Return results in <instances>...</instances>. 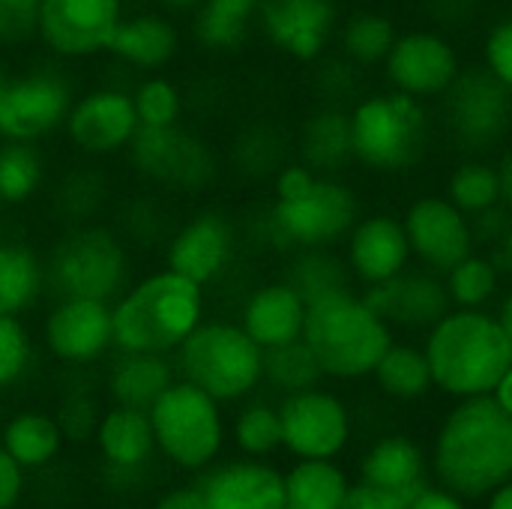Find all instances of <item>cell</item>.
<instances>
[{"label":"cell","instance_id":"obj_23","mask_svg":"<svg viewBox=\"0 0 512 509\" xmlns=\"http://www.w3.org/2000/svg\"><path fill=\"white\" fill-rule=\"evenodd\" d=\"M183 48V33L174 15L150 6V9H129L120 21L108 57L135 75L165 72Z\"/></svg>","mask_w":512,"mask_h":509},{"label":"cell","instance_id":"obj_3","mask_svg":"<svg viewBox=\"0 0 512 509\" xmlns=\"http://www.w3.org/2000/svg\"><path fill=\"white\" fill-rule=\"evenodd\" d=\"M435 390L453 399L492 396L512 366V342L489 309H450L426 330Z\"/></svg>","mask_w":512,"mask_h":509},{"label":"cell","instance_id":"obj_4","mask_svg":"<svg viewBox=\"0 0 512 509\" xmlns=\"http://www.w3.org/2000/svg\"><path fill=\"white\" fill-rule=\"evenodd\" d=\"M303 342L315 354L324 378L360 381L396 342V327L381 318L360 291H339L309 303Z\"/></svg>","mask_w":512,"mask_h":509},{"label":"cell","instance_id":"obj_18","mask_svg":"<svg viewBox=\"0 0 512 509\" xmlns=\"http://www.w3.org/2000/svg\"><path fill=\"white\" fill-rule=\"evenodd\" d=\"M279 420L282 450L294 459H336L351 441L348 405L321 384L285 396L279 402Z\"/></svg>","mask_w":512,"mask_h":509},{"label":"cell","instance_id":"obj_50","mask_svg":"<svg viewBox=\"0 0 512 509\" xmlns=\"http://www.w3.org/2000/svg\"><path fill=\"white\" fill-rule=\"evenodd\" d=\"M27 495V471L0 444V509H18Z\"/></svg>","mask_w":512,"mask_h":509},{"label":"cell","instance_id":"obj_53","mask_svg":"<svg viewBox=\"0 0 512 509\" xmlns=\"http://www.w3.org/2000/svg\"><path fill=\"white\" fill-rule=\"evenodd\" d=\"M408 509H468V501L444 486H426L408 501Z\"/></svg>","mask_w":512,"mask_h":509},{"label":"cell","instance_id":"obj_38","mask_svg":"<svg viewBox=\"0 0 512 509\" xmlns=\"http://www.w3.org/2000/svg\"><path fill=\"white\" fill-rule=\"evenodd\" d=\"M285 279L303 294L306 303H315L321 297H330V294L354 288V276L348 270V261L333 255V249H303V252H294Z\"/></svg>","mask_w":512,"mask_h":509},{"label":"cell","instance_id":"obj_34","mask_svg":"<svg viewBox=\"0 0 512 509\" xmlns=\"http://www.w3.org/2000/svg\"><path fill=\"white\" fill-rule=\"evenodd\" d=\"M348 477L333 459H297L285 474V509H342Z\"/></svg>","mask_w":512,"mask_h":509},{"label":"cell","instance_id":"obj_45","mask_svg":"<svg viewBox=\"0 0 512 509\" xmlns=\"http://www.w3.org/2000/svg\"><path fill=\"white\" fill-rule=\"evenodd\" d=\"M36 363V339L24 318L0 315V393L18 387Z\"/></svg>","mask_w":512,"mask_h":509},{"label":"cell","instance_id":"obj_8","mask_svg":"<svg viewBox=\"0 0 512 509\" xmlns=\"http://www.w3.org/2000/svg\"><path fill=\"white\" fill-rule=\"evenodd\" d=\"M45 258L54 297H90L114 303L135 279L132 246L114 225L102 222L66 228Z\"/></svg>","mask_w":512,"mask_h":509},{"label":"cell","instance_id":"obj_2","mask_svg":"<svg viewBox=\"0 0 512 509\" xmlns=\"http://www.w3.org/2000/svg\"><path fill=\"white\" fill-rule=\"evenodd\" d=\"M111 315L117 351L174 357L207 318V288L162 264L135 276L111 303Z\"/></svg>","mask_w":512,"mask_h":509},{"label":"cell","instance_id":"obj_13","mask_svg":"<svg viewBox=\"0 0 512 509\" xmlns=\"http://www.w3.org/2000/svg\"><path fill=\"white\" fill-rule=\"evenodd\" d=\"M126 12V0H39L33 36L54 60L84 63L108 54Z\"/></svg>","mask_w":512,"mask_h":509},{"label":"cell","instance_id":"obj_60","mask_svg":"<svg viewBox=\"0 0 512 509\" xmlns=\"http://www.w3.org/2000/svg\"><path fill=\"white\" fill-rule=\"evenodd\" d=\"M498 252H501L504 264H507V267H512V219H510V228H507V237H504V243L498 246Z\"/></svg>","mask_w":512,"mask_h":509},{"label":"cell","instance_id":"obj_55","mask_svg":"<svg viewBox=\"0 0 512 509\" xmlns=\"http://www.w3.org/2000/svg\"><path fill=\"white\" fill-rule=\"evenodd\" d=\"M156 9H162V12H168V15H174V18H183V15H195L198 9H201V3L204 0H150Z\"/></svg>","mask_w":512,"mask_h":509},{"label":"cell","instance_id":"obj_43","mask_svg":"<svg viewBox=\"0 0 512 509\" xmlns=\"http://www.w3.org/2000/svg\"><path fill=\"white\" fill-rule=\"evenodd\" d=\"M264 381L270 387H276L279 393L291 396V393L318 387L324 381V372H321L315 354L309 351V345L303 339H297L291 345L264 351Z\"/></svg>","mask_w":512,"mask_h":509},{"label":"cell","instance_id":"obj_62","mask_svg":"<svg viewBox=\"0 0 512 509\" xmlns=\"http://www.w3.org/2000/svg\"><path fill=\"white\" fill-rule=\"evenodd\" d=\"M0 210H3V201H0Z\"/></svg>","mask_w":512,"mask_h":509},{"label":"cell","instance_id":"obj_29","mask_svg":"<svg viewBox=\"0 0 512 509\" xmlns=\"http://www.w3.org/2000/svg\"><path fill=\"white\" fill-rule=\"evenodd\" d=\"M51 294L48 258L24 240L0 237V315L24 318Z\"/></svg>","mask_w":512,"mask_h":509},{"label":"cell","instance_id":"obj_41","mask_svg":"<svg viewBox=\"0 0 512 509\" xmlns=\"http://www.w3.org/2000/svg\"><path fill=\"white\" fill-rule=\"evenodd\" d=\"M132 96H135L141 126L165 129V126H180L183 117H186V93L165 72L141 75L132 84Z\"/></svg>","mask_w":512,"mask_h":509},{"label":"cell","instance_id":"obj_40","mask_svg":"<svg viewBox=\"0 0 512 509\" xmlns=\"http://www.w3.org/2000/svg\"><path fill=\"white\" fill-rule=\"evenodd\" d=\"M444 282L456 309H489L501 291V264L492 255L471 252L444 276Z\"/></svg>","mask_w":512,"mask_h":509},{"label":"cell","instance_id":"obj_46","mask_svg":"<svg viewBox=\"0 0 512 509\" xmlns=\"http://www.w3.org/2000/svg\"><path fill=\"white\" fill-rule=\"evenodd\" d=\"M285 141L270 126H252L234 141V162L243 174H276L285 165Z\"/></svg>","mask_w":512,"mask_h":509},{"label":"cell","instance_id":"obj_59","mask_svg":"<svg viewBox=\"0 0 512 509\" xmlns=\"http://www.w3.org/2000/svg\"><path fill=\"white\" fill-rule=\"evenodd\" d=\"M498 321H501V327L507 330V336H510V342H512V291L501 300V306H498Z\"/></svg>","mask_w":512,"mask_h":509},{"label":"cell","instance_id":"obj_21","mask_svg":"<svg viewBox=\"0 0 512 509\" xmlns=\"http://www.w3.org/2000/svg\"><path fill=\"white\" fill-rule=\"evenodd\" d=\"M345 261L363 288L402 276L414 261L402 216L363 213L345 237Z\"/></svg>","mask_w":512,"mask_h":509},{"label":"cell","instance_id":"obj_47","mask_svg":"<svg viewBox=\"0 0 512 509\" xmlns=\"http://www.w3.org/2000/svg\"><path fill=\"white\" fill-rule=\"evenodd\" d=\"M102 405H99V396L87 387V384H78V387H69L57 405V420L66 432L69 441H93V432H96V423L102 417Z\"/></svg>","mask_w":512,"mask_h":509},{"label":"cell","instance_id":"obj_20","mask_svg":"<svg viewBox=\"0 0 512 509\" xmlns=\"http://www.w3.org/2000/svg\"><path fill=\"white\" fill-rule=\"evenodd\" d=\"M339 24L336 0H261L255 27L285 57L315 63L336 39Z\"/></svg>","mask_w":512,"mask_h":509},{"label":"cell","instance_id":"obj_7","mask_svg":"<svg viewBox=\"0 0 512 509\" xmlns=\"http://www.w3.org/2000/svg\"><path fill=\"white\" fill-rule=\"evenodd\" d=\"M222 408L225 405L210 393L177 375V381L147 408L159 459L195 477L213 468L228 441Z\"/></svg>","mask_w":512,"mask_h":509},{"label":"cell","instance_id":"obj_17","mask_svg":"<svg viewBox=\"0 0 512 509\" xmlns=\"http://www.w3.org/2000/svg\"><path fill=\"white\" fill-rule=\"evenodd\" d=\"M381 69L393 90L408 93L420 102H435L447 96L465 66L456 42L447 33L417 27L399 33Z\"/></svg>","mask_w":512,"mask_h":509},{"label":"cell","instance_id":"obj_28","mask_svg":"<svg viewBox=\"0 0 512 509\" xmlns=\"http://www.w3.org/2000/svg\"><path fill=\"white\" fill-rule=\"evenodd\" d=\"M0 444L27 474H39L63 456L69 438L54 411L21 408L3 420Z\"/></svg>","mask_w":512,"mask_h":509},{"label":"cell","instance_id":"obj_25","mask_svg":"<svg viewBox=\"0 0 512 509\" xmlns=\"http://www.w3.org/2000/svg\"><path fill=\"white\" fill-rule=\"evenodd\" d=\"M93 447L105 474L117 480L138 477L153 465V459H159L150 414L141 408H126L111 402L96 423Z\"/></svg>","mask_w":512,"mask_h":509},{"label":"cell","instance_id":"obj_31","mask_svg":"<svg viewBox=\"0 0 512 509\" xmlns=\"http://www.w3.org/2000/svg\"><path fill=\"white\" fill-rule=\"evenodd\" d=\"M300 162H306L318 174H339L354 162L351 144V114L339 105H324L306 117L300 129Z\"/></svg>","mask_w":512,"mask_h":509},{"label":"cell","instance_id":"obj_42","mask_svg":"<svg viewBox=\"0 0 512 509\" xmlns=\"http://www.w3.org/2000/svg\"><path fill=\"white\" fill-rule=\"evenodd\" d=\"M231 441L246 459H267L282 450V420L279 405L267 402H246L234 423H231Z\"/></svg>","mask_w":512,"mask_h":509},{"label":"cell","instance_id":"obj_15","mask_svg":"<svg viewBox=\"0 0 512 509\" xmlns=\"http://www.w3.org/2000/svg\"><path fill=\"white\" fill-rule=\"evenodd\" d=\"M39 342L57 366L72 372L105 363L117 351L111 303L90 297H54L42 315Z\"/></svg>","mask_w":512,"mask_h":509},{"label":"cell","instance_id":"obj_39","mask_svg":"<svg viewBox=\"0 0 512 509\" xmlns=\"http://www.w3.org/2000/svg\"><path fill=\"white\" fill-rule=\"evenodd\" d=\"M444 195L468 216H480L486 210L501 207L504 195H501L498 162H489L483 156H468L465 162L453 168Z\"/></svg>","mask_w":512,"mask_h":509},{"label":"cell","instance_id":"obj_16","mask_svg":"<svg viewBox=\"0 0 512 509\" xmlns=\"http://www.w3.org/2000/svg\"><path fill=\"white\" fill-rule=\"evenodd\" d=\"M240 231L219 207H204L177 222L162 243V264L210 288L228 276L237 261Z\"/></svg>","mask_w":512,"mask_h":509},{"label":"cell","instance_id":"obj_51","mask_svg":"<svg viewBox=\"0 0 512 509\" xmlns=\"http://www.w3.org/2000/svg\"><path fill=\"white\" fill-rule=\"evenodd\" d=\"M342 509H408V498L360 480L357 486L348 489V498H345Z\"/></svg>","mask_w":512,"mask_h":509},{"label":"cell","instance_id":"obj_54","mask_svg":"<svg viewBox=\"0 0 512 509\" xmlns=\"http://www.w3.org/2000/svg\"><path fill=\"white\" fill-rule=\"evenodd\" d=\"M432 15L441 21V24H453V21H462L474 12L477 0H426Z\"/></svg>","mask_w":512,"mask_h":509},{"label":"cell","instance_id":"obj_27","mask_svg":"<svg viewBox=\"0 0 512 509\" xmlns=\"http://www.w3.org/2000/svg\"><path fill=\"white\" fill-rule=\"evenodd\" d=\"M177 381L174 357L147 351H114L108 357L102 390L111 405L147 411Z\"/></svg>","mask_w":512,"mask_h":509},{"label":"cell","instance_id":"obj_57","mask_svg":"<svg viewBox=\"0 0 512 509\" xmlns=\"http://www.w3.org/2000/svg\"><path fill=\"white\" fill-rule=\"evenodd\" d=\"M486 509H512V480L501 483V486L486 498Z\"/></svg>","mask_w":512,"mask_h":509},{"label":"cell","instance_id":"obj_56","mask_svg":"<svg viewBox=\"0 0 512 509\" xmlns=\"http://www.w3.org/2000/svg\"><path fill=\"white\" fill-rule=\"evenodd\" d=\"M498 174H501V195H504V207L512 210V147H507L498 159Z\"/></svg>","mask_w":512,"mask_h":509},{"label":"cell","instance_id":"obj_52","mask_svg":"<svg viewBox=\"0 0 512 509\" xmlns=\"http://www.w3.org/2000/svg\"><path fill=\"white\" fill-rule=\"evenodd\" d=\"M150 509H207V501L195 480V483H177V486L162 489Z\"/></svg>","mask_w":512,"mask_h":509},{"label":"cell","instance_id":"obj_33","mask_svg":"<svg viewBox=\"0 0 512 509\" xmlns=\"http://www.w3.org/2000/svg\"><path fill=\"white\" fill-rule=\"evenodd\" d=\"M258 9L261 0H204L192 15V39L210 54H231L246 45Z\"/></svg>","mask_w":512,"mask_h":509},{"label":"cell","instance_id":"obj_14","mask_svg":"<svg viewBox=\"0 0 512 509\" xmlns=\"http://www.w3.org/2000/svg\"><path fill=\"white\" fill-rule=\"evenodd\" d=\"M138 129L141 120L132 87L105 81L75 96L63 126V138L81 159L105 162L114 156H126Z\"/></svg>","mask_w":512,"mask_h":509},{"label":"cell","instance_id":"obj_24","mask_svg":"<svg viewBox=\"0 0 512 509\" xmlns=\"http://www.w3.org/2000/svg\"><path fill=\"white\" fill-rule=\"evenodd\" d=\"M198 486L207 509H285V474L264 459L216 462Z\"/></svg>","mask_w":512,"mask_h":509},{"label":"cell","instance_id":"obj_12","mask_svg":"<svg viewBox=\"0 0 512 509\" xmlns=\"http://www.w3.org/2000/svg\"><path fill=\"white\" fill-rule=\"evenodd\" d=\"M78 90L69 72L57 63H33L9 72L0 105V138L36 141L63 132Z\"/></svg>","mask_w":512,"mask_h":509},{"label":"cell","instance_id":"obj_1","mask_svg":"<svg viewBox=\"0 0 512 509\" xmlns=\"http://www.w3.org/2000/svg\"><path fill=\"white\" fill-rule=\"evenodd\" d=\"M432 471L438 486L465 501H483L512 480V417L495 396L453 405L435 435Z\"/></svg>","mask_w":512,"mask_h":509},{"label":"cell","instance_id":"obj_6","mask_svg":"<svg viewBox=\"0 0 512 509\" xmlns=\"http://www.w3.org/2000/svg\"><path fill=\"white\" fill-rule=\"evenodd\" d=\"M174 366L222 405L246 402L264 384V348L231 318H204L174 351Z\"/></svg>","mask_w":512,"mask_h":509},{"label":"cell","instance_id":"obj_9","mask_svg":"<svg viewBox=\"0 0 512 509\" xmlns=\"http://www.w3.org/2000/svg\"><path fill=\"white\" fill-rule=\"evenodd\" d=\"M363 216L357 192L333 174H321L315 186L291 201H270L264 213V237L273 249H333Z\"/></svg>","mask_w":512,"mask_h":509},{"label":"cell","instance_id":"obj_49","mask_svg":"<svg viewBox=\"0 0 512 509\" xmlns=\"http://www.w3.org/2000/svg\"><path fill=\"white\" fill-rule=\"evenodd\" d=\"M39 0H0V48L18 45L36 30Z\"/></svg>","mask_w":512,"mask_h":509},{"label":"cell","instance_id":"obj_10","mask_svg":"<svg viewBox=\"0 0 512 509\" xmlns=\"http://www.w3.org/2000/svg\"><path fill=\"white\" fill-rule=\"evenodd\" d=\"M129 168L156 189L174 195H198L219 177V156L207 138L180 126H141L126 150Z\"/></svg>","mask_w":512,"mask_h":509},{"label":"cell","instance_id":"obj_37","mask_svg":"<svg viewBox=\"0 0 512 509\" xmlns=\"http://www.w3.org/2000/svg\"><path fill=\"white\" fill-rule=\"evenodd\" d=\"M339 51L348 63L369 69V66H384L393 42L399 39V27L390 15L384 12H354L339 24Z\"/></svg>","mask_w":512,"mask_h":509},{"label":"cell","instance_id":"obj_5","mask_svg":"<svg viewBox=\"0 0 512 509\" xmlns=\"http://www.w3.org/2000/svg\"><path fill=\"white\" fill-rule=\"evenodd\" d=\"M348 114L357 165L375 174H405L426 159L432 144L426 102L390 87L360 96Z\"/></svg>","mask_w":512,"mask_h":509},{"label":"cell","instance_id":"obj_22","mask_svg":"<svg viewBox=\"0 0 512 509\" xmlns=\"http://www.w3.org/2000/svg\"><path fill=\"white\" fill-rule=\"evenodd\" d=\"M360 294L381 318L405 330H429L453 309L444 276L423 267L420 270L408 267L402 276L369 285Z\"/></svg>","mask_w":512,"mask_h":509},{"label":"cell","instance_id":"obj_19","mask_svg":"<svg viewBox=\"0 0 512 509\" xmlns=\"http://www.w3.org/2000/svg\"><path fill=\"white\" fill-rule=\"evenodd\" d=\"M402 222L411 255L423 270L447 276L459 261L477 252L471 216L462 213L447 195H420L408 204Z\"/></svg>","mask_w":512,"mask_h":509},{"label":"cell","instance_id":"obj_26","mask_svg":"<svg viewBox=\"0 0 512 509\" xmlns=\"http://www.w3.org/2000/svg\"><path fill=\"white\" fill-rule=\"evenodd\" d=\"M306 312H309V303L282 276V279L255 285L246 294L237 321L264 351H270V348H282V345L303 339Z\"/></svg>","mask_w":512,"mask_h":509},{"label":"cell","instance_id":"obj_30","mask_svg":"<svg viewBox=\"0 0 512 509\" xmlns=\"http://www.w3.org/2000/svg\"><path fill=\"white\" fill-rule=\"evenodd\" d=\"M360 480L378 489L396 492L402 498H414L426 489V456L420 444L408 435H384L378 438L360 462Z\"/></svg>","mask_w":512,"mask_h":509},{"label":"cell","instance_id":"obj_48","mask_svg":"<svg viewBox=\"0 0 512 509\" xmlns=\"http://www.w3.org/2000/svg\"><path fill=\"white\" fill-rule=\"evenodd\" d=\"M483 66L512 90V15L498 18L483 39Z\"/></svg>","mask_w":512,"mask_h":509},{"label":"cell","instance_id":"obj_61","mask_svg":"<svg viewBox=\"0 0 512 509\" xmlns=\"http://www.w3.org/2000/svg\"><path fill=\"white\" fill-rule=\"evenodd\" d=\"M6 84H9V69L0 63V105H3V93H6Z\"/></svg>","mask_w":512,"mask_h":509},{"label":"cell","instance_id":"obj_36","mask_svg":"<svg viewBox=\"0 0 512 509\" xmlns=\"http://www.w3.org/2000/svg\"><path fill=\"white\" fill-rule=\"evenodd\" d=\"M372 378L378 390L396 402H417L435 390L426 348L414 342H393L381 357V363L375 366Z\"/></svg>","mask_w":512,"mask_h":509},{"label":"cell","instance_id":"obj_11","mask_svg":"<svg viewBox=\"0 0 512 509\" xmlns=\"http://www.w3.org/2000/svg\"><path fill=\"white\" fill-rule=\"evenodd\" d=\"M441 105L453 144L471 156H486L510 138L512 90L486 66H465Z\"/></svg>","mask_w":512,"mask_h":509},{"label":"cell","instance_id":"obj_58","mask_svg":"<svg viewBox=\"0 0 512 509\" xmlns=\"http://www.w3.org/2000/svg\"><path fill=\"white\" fill-rule=\"evenodd\" d=\"M492 396L498 399V405L512 417V366L507 369V375L501 378V384H498V390H495Z\"/></svg>","mask_w":512,"mask_h":509},{"label":"cell","instance_id":"obj_35","mask_svg":"<svg viewBox=\"0 0 512 509\" xmlns=\"http://www.w3.org/2000/svg\"><path fill=\"white\" fill-rule=\"evenodd\" d=\"M108 198H111V183L105 171L90 159L84 165L66 168V174L51 189V207L69 228L96 222Z\"/></svg>","mask_w":512,"mask_h":509},{"label":"cell","instance_id":"obj_32","mask_svg":"<svg viewBox=\"0 0 512 509\" xmlns=\"http://www.w3.org/2000/svg\"><path fill=\"white\" fill-rule=\"evenodd\" d=\"M51 183V165L36 141L0 138V201L3 207L33 204Z\"/></svg>","mask_w":512,"mask_h":509},{"label":"cell","instance_id":"obj_44","mask_svg":"<svg viewBox=\"0 0 512 509\" xmlns=\"http://www.w3.org/2000/svg\"><path fill=\"white\" fill-rule=\"evenodd\" d=\"M114 228L126 237L129 246H162L174 222L162 201H156L153 195H138L120 204Z\"/></svg>","mask_w":512,"mask_h":509}]
</instances>
